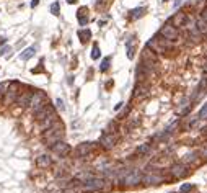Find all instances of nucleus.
<instances>
[{"label":"nucleus","instance_id":"f257e3e1","mask_svg":"<svg viewBox=\"0 0 207 193\" xmlns=\"http://www.w3.org/2000/svg\"><path fill=\"white\" fill-rule=\"evenodd\" d=\"M142 170L140 168H119L117 180L126 186H135L142 182Z\"/></svg>","mask_w":207,"mask_h":193},{"label":"nucleus","instance_id":"f03ea898","mask_svg":"<svg viewBox=\"0 0 207 193\" xmlns=\"http://www.w3.org/2000/svg\"><path fill=\"white\" fill-rule=\"evenodd\" d=\"M62 137H64V124L59 123V121H56L52 126L47 128L44 131V134H42V141L47 146H52L57 141H62Z\"/></svg>","mask_w":207,"mask_h":193},{"label":"nucleus","instance_id":"7ed1b4c3","mask_svg":"<svg viewBox=\"0 0 207 193\" xmlns=\"http://www.w3.org/2000/svg\"><path fill=\"white\" fill-rule=\"evenodd\" d=\"M83 188L85 192H109L111 190V182L93 175L91 179L83 182Z\"/></svg>","mask_w":207,"mask_h":193},{"label":"nucleus","instance_id":"20e7f679","mask_svg":"<svg viewBox=\"0 0 207 193\" xmlns=\"http://www.w3.org/2000/svg\"><path fill=\"white\" fill-rule=\"evenodd\" d=\"M158 35L162 36V38H165V39H168V41H178L179 39V30L176 28L175 25H171L170 21H166L165 25L162 26V30H160V33Z\"/></svg>","mask_w":207,"mask_h":193},{"label":"nucleus","instance_id":"39448f33","mask_svg":"<svg viewBox=\"0 0 207 193\" xmlns=\"http://www.w3.org/2000/svg\"><path fill=\"white\" fill-rule=\"evenodd\" d=\"M46 103H49V102H47V98H46L44 92H34L33 97H31V102H29V106H31L33 115H36V113H38L39 110L46 105Z\"/></svg>","mask_w":207,"mask_h":193},{"label":"nucleus","instance_id":"423d86ee","mask_svg":"<svg viewBox=\"0 0 207 193\" xmlns=\"http://www.w3.org/2000/svg\"><path fill=\"white\" fill-rule=\"evenodd\" d=\"M20 82H10L8 84V88H7V92H5V102L7 103H11V102H15L16 100V97H18V93H20Z\"/></svg>","mask_w":207,"mask_h":193},{"label":"nucleus","instance_id":"0eeeda50","mask_svg":"<svg viewBox=\"0 0 207 193\" xmlns=\"http://www.w3.org/2000/svg\"><path fill=\"white\" fill-rule=\"evenodd\" d=\"M51 149H52V152L56 155H59V157H65V155L70 154V146L67 142H64V141H57V142H54L52 146H51Z\"/></svg>","mask_w":207,"mask_h":193},{"label":"nucleus","instance_id":"6e6552de","mask_svg":"<svg viewBox=\"0 0 207 193\" xmlns=\"http://www.w3.org/2000/svg\"><path fill=\"white\" fill-rule=\"evenodd\" d=\"M142 182L145 185H160V183L165 182V177L162 173H157V172H147L142 177Z\"/></svg>","mask_w":207,"mask_h":193},{"label":"nucleus","instance_id":"1a4fd4ad","mask_svg":"<svg viewBox=\"0 0 207 193\" xmlns=\"http://www.w3.org/2000/svg\"><path fill=\"white\" fill-rule=\"evenodd\" d=\"M170 173H171L175 179H183V177H186L188 173H189V170H188L186 164H173L171 167H170Z\"/></svg>","mask_w":207,"mask_h":193},{"label":"nucleus","instance_id":"9d476101","mask_svg":"<svg viewBox=\"0 0 207 193\" xmlns=\"http://www.w3.org/2000/svg\"><path fill=\"white\" fill-rule=\"evenodd\" d=\"M148 95H150V88H148V85H145L144 82H139L137 84V87L134 88V98H147Z\"/></svg>","mask_w":207,"mask_h":193},{"label":"nucleus","instance_id":"9b49d317","mask_svg":"<svg viewBox=\"0 0 207 193\" xmlns=\"http://www.w3.org/2000/svg\"><path fill=\"white\" fill-rule=\"evenodd\" d=\"M31 97H33L31 90H23V92L18 93V97H16L15 102H16V105H20V106H28L29 102H31Z\"/></svg>","mask_w":207,"mask_h":193},{"label":"nucleus","instance_id":"f8f14e48","mask_svg":"<svg viewBox=\"0 0 207 193\" xmlns=\"http://www.w3.org/2000/svg\"><path fill=\"white\" fill-rule=\"evenodd\" d=\"M100 144H101L105 149H112L114 146H116V136L112 133H105L101 136V141H100Z\"/></svg>","mask_w":207,"mask_h":193},{"label":"nucleus","instance_id":"ddd939ff","mask_svg":"<svg viewBox=\"0 0 207 193\" xmlns=\"http://www.w3.org/2000/svg\"><path fill=\"white\" fill-rule=\"evenodd\" d=\"M183 164L188 165H199L201 164V155L199 152H188L183 155Z\"/></svg>","mask_w":207,"mask_h":193},{"label":"nucleus","instance_id":"4468645a","mask_svg":"<svg viewBox=\"0 0 207 193\" xmlns=\"http://www.w3.org/2000/svg\"><path fill=\"white\" fill-rule=\"evenodd\" d=\"M52 113H54V106H52V105H49V103H46V105L42 106V108L34 115V118L38 119V121H42L44 118H47V116L52 115Z\"/></svg>","mask_w":207,"mask_h":193},{"label":"nucleus","instance_id":"2eb2a0df","mask_svg":"<svg viewBox=\"0 0 207 193\" xmlns=\"http://www.w3.org/2000/svg\"><path fill=\"white\" fill-rule=\"evenodd\" d=\"M90 152H91V142H82V144H78L77 149H75L77 157H87Z\"/></svg>","mask_w":207,"mask_h":193},{"label":"nucleus","instance_id":"dca6fc26","mask_svg":"<svg viewBox=\"0 0 207 193\" xmlns=\"http://www.w3.org/2000/svg\"><path fill=\"white\" fill-rule=\"evenodd\" d=\"M51 164H52V159L49 157V155H46V154H41L38 159H36V165L41 168H47L51 167Z\"/></svg>","mask_w":207,"mask_h":193},{"label":"nucleus","instance_id":"f3484780","mask_svg":"<svg viewBox=\"0 0 207 193\" xmlns=\"http://www.w3.org/2000/svg\"><path fill=\"white\" fill-rule=\"evenodd\" d=\"M196 28H197V31H199L201 35H204V36L207 35V21L204 20L202 15H199V17L196 18Z\"/></svg>","mask_w":207,"mask_h":193},{"label":"nucleus","instance_id":"a211bd4d","mask_svg":"<svg viewBox=\"0 0 207 193\" xmlns=\"http://www.w3.org/2000/svg\"><path fill=\"white\" fill-rule=\"evenodd\" d=\"M57 121V116H56V113H52V115H49L47 118H44L42 121H39V124H41V129H47V128H51L54 123Z\"/></svg>","mask_w":207,"mask_h":193},{"label":"nucleus","instance_id":"6ab92c4d","mask_svg":"<svg viewBox=\"0 0 207 193\" xmlns=\"http://www.w3.org/2000/svg\"><path fill=\"white\" fill-rule=\"evenodd\" d=\"M135 152H137V155H150L152 154V144H148V142L140 144Z\"/></svg>","mask_w":207,"mask_h":193},{"label":"nucleus","instance_id":"aec40b11","mask_svg":"<svg viewBox=\"0 0 207 193\" xmlns=\"http://www.w3.org/2000/svg\"><path fill=\"white\" fill-rule=\"evenodd\" d=\"M186 17H188L186 13H178V15H175V17L170 20V23H171V25H175L176 28H178V26H183V23H184Z\"/></svg>","mask_w":207,"mask_h":193},{"label":"nucleus","instance_id":"412c9836","mask_svg":"<svg viewBox=\"0 0 207 193\" xmlns=\"http://www.w3.org/2000/svg\"><path fill=\"white\" fill-rule=\"evenodd\" d=\"M87 13H88V10H87L85 7H82L80 10H78V13H77L78 21H80V25H82V26H85V25L88 23V15H87Z\"/></svg>","mask_w":207,"mask_h":193},{"label":"nucleus","instance_id":"4be33fe9","mask_svg":"<svg viewBox=\"0 0 207 193\" xmlns=\"http://www.w3.org/2000/svg\"><path fill=\"white\" fill-rule=\"evenodd\" d=\"M34 53H36V49H34V48H26V49L20 54V59L28 61V59H31V57L34 56Z\"/></svg>","mask_w":207,"mask_h":193},{"label":"nucleus","instance_id":"5701e85b","mask_svg":"<svg viewBox=\"0 0 207 193\" xmlns=\"http://www.w3.org/2000/svg\"><path fill=\"white\" fill-rule=\"evenodd\" d=\"M134 43H135V39H134V38H130L129 41L126 43V48H127V56H129V59H134V53H135Z\"/></svg>","mask_w":207,"mask_h":193},{"label":"nucleus","instance_id":"b1692460","mask_svg":"<svg viewBox=\"0 0 207 193\" xmlns=\"http://www.w3.org/2000/svg\"><path fill=\"white\" fill-rule=\"evenodd\" d=\"M78 38L82 39V43L88 41V39L91 38V31L90 30H80V31H78Z\"/></svg>","mask_w":207,"mask_h":193},{"label":"nucleus","instance_id":"393cba45","mask_svg":"<svg viewBox=\"0 0 207 193\" xmlns=\"http://www.w3.org/2000/svg\"><path fill=\"white\" fill-rule=\"evenodd\" d=\"M197 118H199L201 121H207V103H204V106L199 110V115H197Z\"/></svg>","mask_w":207,"mask_h":193},{"label":"nucleus","instance_id":"a878e982","mask_svg":"<svg viewBox=\"0 0 207 193\" xmlns=\"http://www.w3.org/2000/svg\"><path fill=\"white\" fill-rule=\"evenodd\" d=\"M197 88H199V90H206L207 92V72H204V75H202V79H201Z\"/></svg>","mask_w":207,"mask_h":193},{"label":"nucleus","instance_id":"bb28decb","mask_svg":"<svg viewBox=\"0 0 207 193\" xmlns=\"http://www.w3.org/2000/svg\"><path fill=\"white\" fill-rule=\"evenodd\" d=\"M109 62H111V57H105V59H103V62H101L100 70H101V72H106V70L109 69Z\"/></svg>","mask_w":207,"mask_h":193},{"label":"nucleus","instance_id":"cd10ccee","mask_svg":"<svg viewBox=\"0 0 207 193\" xmlns=\"http://www.w3.org/2000/svg\"><path fill=\"white\" fill-rule=\"evenodd\" d=\"M199 121H201L199 118H193V119L189 121V123H188L186 126H184V129H193V128H196L197 124H199Z\"/></svg>","mask_w":207,"mask_h":193},{"label":"nucleus","instance_id":"c85d7f7f","mask_svg":"<svg viewBox=\"0 0 207 193\" xmlns=\"http://www.w3.org/2000/svg\"><path fill=\"white\" fill-rule=\"evenodd\" d=\"M100 57V48L98 44H93V51H91V59H98Z\"/></svg>","mask_w":207,"mask_h":193},{"label":"nucleus","instance_id":"c756f323","mask_svg":"<svg viewBox=\"0 0 207 193\" xmlns=\"http://www.w3.org/2000/svg\"><path fill=\"white\" fill-rule=\"evenodd\" d=\"M129 111H130V106L127 105L126 108H124L122 111H121L119 115H117V118H119V119H124V118H127V115H129Z\"/></svg>","mask_w":207,"mask_h":193},{"label":"nucleus","instance_id":"7c9ffc66","mask_svg":"<svg viewBox=\"0 0 207 193\" xmlns=\"http://www.w3.org/2000/svg\"><path fill=\"white\" fill-rule=\"evenodd\" d=\"M191 188H193V183H184V185H181V188H179V193H188Z\"/></svg>","mask_w":207,"mask_h":193},{"label":"nucleus","instance_id":"2f4dec72","mask_svg":"<svg viewBox=\"0 0 207 193\" xmlns=\"http://www.w3.org/2000/svg\"><path fill=\"white\" fill-rule=\"evenodd\" d=\"M144 12H145V8H137V10H134V12H132V15H130V17H132V18L142 17V15H144Z\"/></svg>","mask_w":207,"mask_h":193},{"label":"nucleus","instance_id":"473e14b6","mask_svg":"<svg viewBox=\"0 0 207 193\" xmlns=\"http://www.w3.org/2000/svg\"><path fill=\"white\" fill-rule=\"evenodd\" d=\"M8 88V82H5V84H0V98L5 95V92H7Z\"/></svg>","mask_w":207,"mask_h":193},{"label":"nucleus","instance_id":"72a5a7b5","mask_svg":"<svg viewBox=\"0 0 207 193\" xmlns=\"http://www.w3.org/2000/svg\"><path fill=\"white\" fill-rule=\"evenodd\" d=\"M199 155H201V157H206V159H207V144L201 146V149H199Z\"/></svg>","mask_w":207,"mask_h":193},{"label":"nucleus","instance_id":"f704fd0d","mask_svg":"<svg viewBox=\"0 0 207 193\" xmlns=\"http://www.w3.org/2000/svg\"><path fill=\"white\" fill-rule=\"evenodd\" d=\"M51 12H52V15H59V4H57V2H54V4L51 5Z\"/></svg>","mask_w":207,"mask_h":193},{"label":"nucleus","instance_id":"c9c22d12","mask_svg":"<svg viewBox=\"0 0 207 193\" xmlns=\"http://www.w3.org/2000/svg\"><path fill=\"white\" fill-rule=\"evenodd\" d=\"M56 103H57V106H59L60 110H64V102H62L60 98H57V102H56Z\"/></svg>","mask_w":207,"mask_h":193},{"label":"nucleus","instance_id":"e433bc0d","mask_svg":"<svg viewBox=\"0 0 207 193\" xmlns=\"http://www.w3.org/2000/svg\"><path fill=\"white\" fill-rule=\"evenodd\" d=\"M62 193H77V192H75V190L74 188H72V186H70V188H67V190H64V192Z\"/></svg>","mask_w":207,"mask_h":193},{"label":"nucleus","instance_id":"4c0bfd02","mask_svg":"<svg viewBox=\"0 0 207 193\" xmlns=\"http://www.w3.org/2000/svg\"><path fill=\"white\" fill-rule=\"evenodd\" d=\"M201 15H202V17H204V20L207 21V8H206V10H202V12H201Z\"/></svg>","mask_w":207,"mask_h":193},{"label":"nucleus","instance_id":"58836bf2","mask_svg":"<svg viewBox=\"0 0 207 193\" xmlns=\"http://www.w3.org/2000/svg\"><path fill=\"white\" fill-rule=\"evenodd\" d=\"M38 4H39V0H33V2H31V7H33V8H34V7H36V5H38Z\"/></svg>","mask_w":207,"mask_h":193},{"label":"nucleus","instance_id":"ea45409f","mask_svg":"<svg viewBox=\"0 0 207 193\" xmlns=\"http://www.w3.org/2000/svg\"><path fill=\"white\" fill-rule=\"evenodd\" d=\"M8 51H10V48H4V49L0 51V54H5V53H8Z\"/></svg>","mask_w":207,"mask_h":193},{"label":"nucleus","instance_id":"a19ab883","mask_svg":"<svg viewBox=\"0 0 207 193\" xmlns=\"http://www.w3.org/2000/svg\"><path fill=\"white\" fill-rule=\"evenodd\" d=\"M122 105H124V103H117V105L114 106V110H116V111H117V110H121V106H122Z\"/></svg>","mask_w":207,"mask_h":193},{"label":"nucleus","instance_id":"79ce46f5","mask_svg":"<svg viewBox=\"0 0 207 193\" xmlns=\"http://www.w3.org/2000/svg\"><path fill=\"white\" fill-rule=\"evenodd\" d=\"M178 5H181V0H176V2H175V8L178 7Z\"/></svg>","mask_w":207,"mask_h":193},{"label":"nucleus","instance_id":"37998d69","mask_svg":"<svg viewBox=\"0 0 207 193\" xmlns=\"http://www.w3.org/2000/svg\"><path fill=\"white\" fill-rule=\"evenodd\" d=\"M204 72H207V61L204 62Z\"/></svg>","mask_w":207,"mask_h":193},{"label":"nucleus","instance_id":"c03bdc74","mask_svg":"<svg viewBox=\"0 0 207 193\" xmlns=\"http://www.w3.org/2000/svg\"><path fill=\"white\" fill-rule=\"evenodd\" d=\"M77 0H67V4H75Z\"/></svg>","mask_w":207,"mask_h":193}]
</instances>
